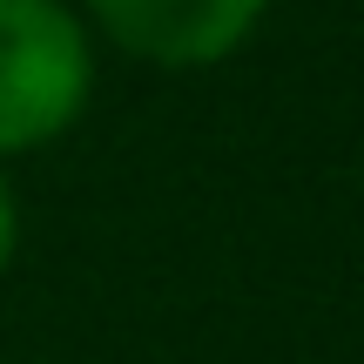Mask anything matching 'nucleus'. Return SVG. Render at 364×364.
<instances>
[{
  "label": "nucleus",
  "mask_w": 364,
  "mask_h": 364,
  "mask_svg": "<svg viewBox=\"0 0 364 364\" xmlns=\"http://www.w3.org/2000/svg\"><path fill=\"white\" fill-rule=\"evenodd\" d=\"M95 102V34L68 0H0V162L54 149Z\"/></svg>",
  "instance_id": "f257e3e1"
},
{
  "label": "nucleus",
  "mask_w": 364,
  "mask_h": 364,
  "mask_svg": "<svg viewBox=\"0 0 364 364\" xmlns=\"http://www.w3.org/2000/svg\"><path fill=\"white\" fill-rule=\"evenodd\" d=\"M81 7L88 34H102L129 61H149L162 75H203L257 41L270 0H81Z\"/></svg>",
  "instance_id": "f03ea898"
},
{
  "label": "nucleus",
  "mask_w": 364,
  "mask_h": 364,
  "mask_svg": "<svg viewBox=\"0 0 364 364\" xmlns=\"http://www.w3.org/2000/svg\"><path fill=\"white\" fill-rule=\"evenodd\" d=\"M14 250H21V196H14L7 169H0V277L14 270Z\"/></svg>",
  "instance_id": "7ed1b4c3"
}]
</instances>
